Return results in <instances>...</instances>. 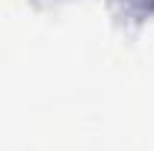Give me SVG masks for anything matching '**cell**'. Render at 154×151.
Segmentation results:
<instances>
[{
	"label": "cell",
	"mask_w": 154,
	"mask_h": 151,
	"mask_svg": "<svg viewBox=\"0 0 154 151\" xmlns=\"http://www.w3.org/2000/svg\"><path fill=\"white\" fill-rule=\"evenodd\" d=\"M136 3H142L145 9H154V0H136Z\"/></svg>",
	"instance_id": "1"
}]
</instances>
